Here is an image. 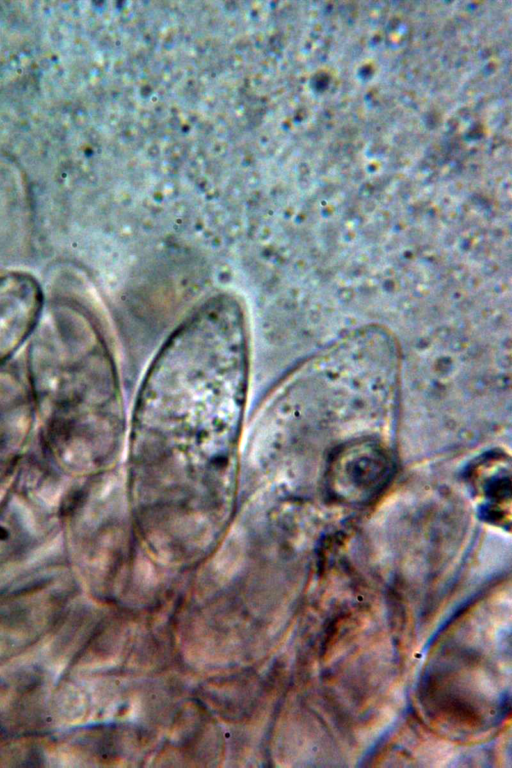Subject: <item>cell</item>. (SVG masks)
Instances as JSON below:
<instances>
[{
    "instance_id": "obj_1",
    "label": "cell",
    "mask_w": 512,
    "mask_h": 768,
    "mask_svg": "<svg viewBox=\"0 0 512 768\" xmlns=\"http://www.w3.org/2000/svg\"><path fill=\"white\" fill-rule=\"evenodd\" d=\"M392 461L373 442L352 443L338 451L328 470V487L333 496L348 503H362L375 497L389 481Z\"/></svg>"
},
{
    "instance_id": "obj_2",
    "label": "cell",
    "mask_w": 512,
    "mask_h": 768,
    "mask_svg": "<svg viewBox=\"0 0 512 768\" xmlns=\"http://www.w3.org/2000/svg\"><path fill=\"white\" fill-rule=\"evenodd\" d=\"M41 305L40 289L33 278L21 273L0 277V359L30 335Z\"/></svg>"
}]
</instances>
